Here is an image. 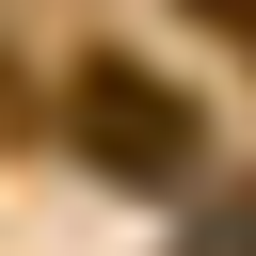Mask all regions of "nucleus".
Listing matches in <instances>:
<instances>
[{"label": "nucleus", "instance_id": "obj_3", "mask_svg": "<svg viewBox=\"0 0 256 256\" xmlns=\"http://www.w3.org/2000/svg\"><path fill=\"white\" fill-rule=\"evenodd\" d=\"M192 16H208V32H224V48H256V0H192Z\"/></svg>", "mask_w": 256, "mask_h": 256}, {"label": "nucleus", "instance_id": "obj_2", "mask_svg": "<svg viewBox=\"0 0 256 256\" xmlns=\"http://www.w3.org/2000/svg\"><path fill=\"white\" fill-rule=\"evenodd\" d=\"M192 256H256V208H224V224H208V240H192Z\"/></svg>", "mask_w": 256, "mask_h": 256}, {"label": "nucleus", "instance_id": "obj_1", "mask_svg": "<svg viewBox=\"0 0 256 256\" xmlns=\"http://www.w3.org/2000/svg\"><path fill=\"white\" fill-rule=\"evenodd\" d=\"M80 160L128 176V192H176L192 176V96L144 80V64H80Z\"/></svg>", "mask_w": 256, "mask_h": 256}]
</instances>
